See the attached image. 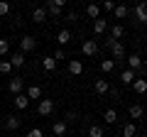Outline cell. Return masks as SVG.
I'll return each instance as SVG.
<instances>
[{"label": "cell", "mask_w": 147, "mask_h": 137, "mask_svg": "<svg viewBox=\"0 0 147 137\" xmlns=\"http://www.w3.org/2000/svg\"><path fill=\"white\" fill-rule=\"evenodd\" d=\"M7 61L12 64V68H20V66H25V54H22V52H15V54H10Z\"/></svg>", "instance_id": "4fadbf2b"}, {"label": "cell", "mask_w": 147, "mask_h": 137, "mask_svg": "<svg viewBox=\"0 0 147 137\" xmlns=\"http://www.w3.org/2000/svg\"><path fill=\"white\" fill-rule=\"evenodd\" d=\"M32 20L34 22H44L47 20V10H44V7H34V10H32Z\"/></svg>", "instance_id": "cb8c5ba5"}, {"label": "cell", "mask_w": 147, "mask_h": 137, "mask_svg": "<svg viewBox=\"0 0 147 137\" xmlns=\"http://www.w3.org/2000/svg\"><path fill=\"white\" fill-rule=\"evenodd\" d=\"M145 127H147V115H145Z\"/></svg>", "instance_id": "8d00e7d4"}, {"label": "cell", "mask_w": 147, "mask_h": 137, "mask_svg": "<svg viewBox=\"0 0 147 137\" xmlns=\"http://www.w3.org/2000/svg\"><path fill=\"white\" fill-rule=\"evenodd\" d=\"M103 122H105V125H113V122H118V110L108 108V110L103 113Z\"/></svg>", "instance_id": "ffe728a7"}, {"label": "cell", "mask_w": 147, "mask_h": 137, "mask_svg": "<svg viewBox=\"0 0 147 137\" xmlns=\"http://www.w3.org/2000/svg\"><path fill=\"white\" fill-rule=\"evenodd\" d=\"M42 66H44L47 74H54V71H57V61H54V56H44L42 59Z\"/></svg>", "instance_id": "d6986e66"}, {"label": "cell", "mask_w": 147, "mask_h": 137, "mask_svg": "<svg viewBox=\"0 0 147 137\" xmlns=\"http://www.w3.org/2000/svg\"><path fill=\"white\" fill-rule=\"evenodd\" d=\"M25 95H27L30 100H34V98H39V100H42V88H39V86H30Z\"/></svg>", "instance_id": "d4e9b609"}, {"label": "cell", "mask_w": 147, "mask_h": 137, "mask_svg": "<svg viewBox=\"0 0 147 137\" xmlns=\"http://www.w3.org/2000/svg\"><path fill=\"white\" fill-rule=\"evenodd\" d=\"M105 47H108L110 54H113V61H123V59L127 56V54H125V44H123V42H113V39H108Z\"/></svg>", "instance_id": "6da1fadb"}, {"label": "cell", "mask_w": 147, "mask_h": 137, "mask_svg": "<svg viewBox=\"0 0 147 137\" xmlns=\"http://www.w3.org/2000/svg\"><path fill=\"white\" fill-rule=\"evenodd\" d=\"M113 15H115V20H125V17H127V7L125 5H115Z\"/></svg>", "instance_id": "f1b7e54d"}, {"label": "cell", "mask_w": 147, "mask_h": 137, "mask_svg": "<svg viewBox=\"0 0 147 137\" xmlns=\"http://www.w3.org/2000/svg\"><path fill=\"white\" fill-rule=\"evenodd\" d=\"M103 10L105 12H113V10H115V3H113V0H103Z\"/></svg>", "instance_id": "d6a6232c"}, {"label": "cell", "mask_w": 147, "mask_h": 137, "mask_svg": "<svg viewBox=\"0 0 147 137\" xmlns=\"http://www.w3.org/2000/svg\"><path fill=\"white\" fill-rule=\"evenodd\" d=\"M57 42L61 44V47H64V44H69V42H71V32H69V30H61V32L57 34Z\"/></svg>", "instance_id": "4316f807"}, {"label": "cell", "mask_w": 147, "mask_h": 137, "mask_svg": "<svg viewBox=\"0 0 147 137\" xmlns=\"http://www.w3.org/2000/svg\"><path fill=\"white\" fill-rule=\"evenodd\" d=\"M64 59H66V54H64V49H57V52H54V61H64Z\"/></svg>", "instance_id": "836d02e7"}, {"label": "cell", "mask_w": 147, "mask_h": 137, "mask_svg": "<svg viewBox=\"0 0 147 137\" xmlns=\"http://www.w3.org/2000/svg\"><path fill=\"white\" fill-rule=\"evenodd\" d=\"M93 88H96V93L105 95V93H108V91H110V83H108V81H105V79H98V81H96V83H93Z\"/></svg>", "instance_id": "ac0fdd59"}, {"label": "cell", "mask_w": 147, "mask_h": 137, "mask_svg": "<svg viewBox=\"0 0 147 137\" xmlns=\"http://www.w3.org/2000/svg\"><path fill=\"white\" fill-rule=\"evenodd\" d=\"M100 71H103V74H113V71H115V61H113V59H103V61H100Z\"/></svg>", "instance_id": "603a6c76"}, {"label": "cell", "mask_w": 147, "mask_h": 137, "mask_svg": "<svg viewBox=\"0 0 147 137\" xmlns=\"http://www.w3.org/2000/svg\"><path fill=\"white\" fill-rule=\"evenodd\" d=\"M27 137H44V132L39 130V127H32V130L27 132Z\"/></svg>", "instance_id": "e575fe53"}, {"label": "cell", "mask_w": 147, "mask_h": 137, "mask_svg": "<svg viewBox=\"0 0 147 137\" xmlns=\"http://www.w3.org/2000/svg\"><path fill=\"white\" fill-rule=\"evenodd\" d=\"M135 135H137V127L132 125V122H125L123 130H120V137H135Z\"/></svg>", "instance_id": "7402d4cb"}, {"label": "cell", "mask_w": 147, "mask_h": 137, "mask_svg": "<svg viewBox=\"0 0 147 137\" xmlns=\"http://www.w3.org/2000/svg\"><path fill=\"white\" fill-rule=\"evenodd\" d=\"M69 74L71 76H81L84 74V64H81L79 59H71V61H69Z\"/></svg>", "instance_id": "9c48e42d"}, {"label": "cell", "mask_w": 147, "mask_h": 137, "mask_svg": "<svg viewBox=\"0 0 147 137\" xmlns=\"http://www.w3.org/2000/svg\"><path fill=\"white\" fill-rule=\"evenodd\" d=\"M135 17H137V22L147 25V3H137L135 5Z\"/></svg>", "instance_id": "ba28073f"}, {"label": "cell", "mask_w": 147, "mask_h": 137, "mask_svg": "<svg viewBox=\"0 0 147 137\" xmlns=\"http://www.w3.org/2000/svg\"><path fill=\"white\" fill-rule=\"evenodd\" d=\"M34 49H37V39L32 37V34H25V37L20 39V52L30 54V52H34Z\"/></svg>", "instance_id": "3957f363"}, {"label": "cell", "mask_w": 147, "mask_h": 137, "mask_svg": "<svg viewBox=\"0 0 147 137\" xmlns=\"http://www.w3.org/2000/svg\"><path fill=\"white\" fill-rule=\"evenodd\" d=\"M15 108H17V110H27V108H30V98H27L25 93L15 95Z\"/></svg>", "instance_id": "9a60e30c"}, {"label": "cell", "mask_w": 147, "mask_h": 137, "mask_svg": "<svg viewBox=\"0 0 147 137\" xmlns=\"http://www.w3.org/2000/svg\"><path fill=\"white\" fill-rule=\"evenodd\" d=\"M20 118H17V115H5V130H10V132H15L17 130V127H20Z\"/></svg>", "instance_id": "7c38bea8"}, {"label": "cell", "mask_w": 147, "mask_h": 137, "mask_svg": "<svg viewBox=\"0 0 147 137\" xmlns=\"http://www.w3.org/2000/svg\"><path fill=\"white\" fill-rule=\"evenodd\" d=\"M12 71H15V68H12V64L7 61V59H3V61H0V74H12Z\"/></svg>", "instance_id": "f546056e"}, {"label": "cell", "mask_w": 147, "mask_h": 137, "mask_svg": "<svg viewBox=\"0 0 147 137\" xmlns=\"http://www.w3.org/2000/svg\"><path fill=\"white\" fill-rule=\"evenodd\" d=\"M44 10H47V17H61L64 0H47L44 3Z\"/></svg>", "instance_id": "7a4b0ae2"}, {"label": "cell", "mask_w": 147, "mask_h": 137, "mask_svg": "<svg viewBox=\"0 0 147 137\" xmlns=\"http://www.w3.org/2000/svg\"><path fill=\"white\" fill-rule=\"evenodd\" d=\"M37 113L44 115V118H49L54 113V100L52 98H42V100H39V105H37Z\"/></svg>", "instance_id": "277c9868"}, {"label": "cell", "mask_w": 147, "mask_h": 137, "mask_svg": "<svg viewBox=\"0 0 147 137\" xmlns=\"http://www.w3.org/2000/svg\"><path fill=\"white\" fill-rule=\"evenodd\" d=\"M7 54H10V42L0 39V56H7Z\"/></svg>", "instance_id": "1f68e13d"}, {"label": "cell", "mask_w": 147, "mask_h": 137, "mask_svg": "<svg viewBox=\"0 0 147 137\" xmlns=\"http://www.w3.org/2000/svg\"><path fill=\"white\" fill-rule=\"evenodd\" d=\"M7 88H10V93H12V95H20V93H22V88H25V81H22L20 76H15V79H10V86H7Z\"/></svg>", "instance_id": "52a82bcc"}, {"label": "cell", "mask_w": 147, "mask_h": 137, "mask_svg": "<svg viewBox=\"0 0 147 137\" xmlns=\"http://www.w3.org/2000/svg\"><path fill=\"white\" fill-rule=\"evenodd\" d=\"M86 15H88L91 20H98V17H100V5H96V3L88 5V7H86Z\"/></svg>", "instance_id": "484cf974"}, {"label": "cell", "mask_w": 147, "mask_h": 137, "mask_svg": "<svg viewBox=\"0 0 147 137\" xmlns=\"http://www.w3.org/2000/svg\"><path fill=\"white\" fill-rule=\"evenodd\" d=\"M10 3H7V0H0V17H5V15H10Z\"/></svg>", "instance_id": "4dcf8cb0"}, {"label": "cell", "mask_w": 147, "mask_h": 137, "mask_svg": "<svg viewBox=\"0 0 147 137\" xmlns=\"http://www.w3.org/2000/svg\"><path fill=\"white\" fill-rule=\"evenodd\" d=\"M125 61H127V66H130V71H142V56L140 54H127Z\"/></svg>", "instance_id": "8992f818"}, {"label": "cell", "mask_w": 147, "mask_h": 137, "mask_svg": "<svg viewBox=\"0 0 147 137\" xmlns=\"http://www.w3.org/2000/svg\"><path fill=\"white\" fill-rule=\"evenodd\" d=\"M81 54H84V56H96V54H98V42H96V39H86V42L81 44Z\"/></svg>", "instance_id": "5b68a950"}, {"label": "cell", "mask_w": 147, "mask_h": 137, "mask_svg": "<svg viewBox=\"0 0 147 137\" xmlns=\"http://www.w3.org/2000/svg\"><path fill=\"white\" fill-rule=\"evenodd\" d=\"M135 79H137L135 71H130V68H125V71L120 74V83L123 86H132V81H135Z\"/></svg>", "instance_id": "2e32d148"}, {"label": "cell", "mask_w": 147, "mask_h": 137, "mask_svg": "<svg viewBox=\"0 0 147 137\" xmlns=\"http://www.w3.org/2000/svg\"><path fill=\"white\" fill-rule=\"evenodd\" d=\"M105 30H108V20H105V17H98V20H93V32H96V34H103Z\"/></svg>", "instance_id": "e0dca14e"}, {"label": "cell", "mask_w": 147, "mask_h": 137, "mask_svg": "<svg viewBox=\"0 0 147 137\" xmlns=\"http://www.w3.org/2000/svg\"><path fill=\"white\" fill-rule=\"evenodd\" d=\"M88 137H105L103 125H91V127H88Z\"/></svg>", "instance_id": "83f0119b"}, {"label": "cell", "mask_w": 147, "mask_h": 137, "mask_svg": "<svg viewBox=\"0 0 147 137\" xmlns=\"http://www.w3.org/2000/svg\"><path fill=\"white\" fill-rule=\"evenodd\" d=\"M130 118H135V120H142V118H145V108H142L140 103L130 105Z\"/></svg>", "instance_id": "44dd1931"}, {"label": "cell", "mask_w": 147, "mask_h": 137, "mask_svg": "<svg viewBox=\"0 0 147 137\" xmlns=\"http://www.w3.org/2000/svg\"><path fill=\"white\" fill-rule=\"evenodd\" d=\"M66 130H69L66 120H57V122H54V125H52V132H54V135H57V137H64V135H66Z\"/></svg>", "instance_id": "30bf717a"}, {"label": "cell", "mask_w": 147, "mask_h": 137, "mask_svg": "<svg viewBox=\"0 0 147 137\" xmlns=\"http://www.w3.org/2000/svg\"><path fill=\"white\" fill-rule=\"evenodd\" d=\"M123 37H125V30H123V25H113V27H110V39H113V42H120Z\"/></svg>", "instance_id": "5bb4252c"}, {"label": "cell", "mask_w": 147, "mask_h": 137, "mask_svg": "<svg viewBox=\"0 0 147 137\" xmlns=\"http://www.w3.org/2000/svg\"><path fill=\"white\" fill-rule=\"evenodd\" d=\"M135 137H147V135H135Z\"/></svg>", "instance_id": "d590c367"}, {"label": "cell", "mask_w": 147, "mask_h": 137, "mask_svg": "<svg viewBox=\"0 0 147 137\" xmlns=\"http://www.w3.org/2000/svg\"><path fill=\"white\" fill-rule=\"evenodd\" d=\"M132 91H135V93H140V95H145L147 93V79H135L132 81Z\"/></svg>", "instance_id": "8fae6325"}]
</instances>
